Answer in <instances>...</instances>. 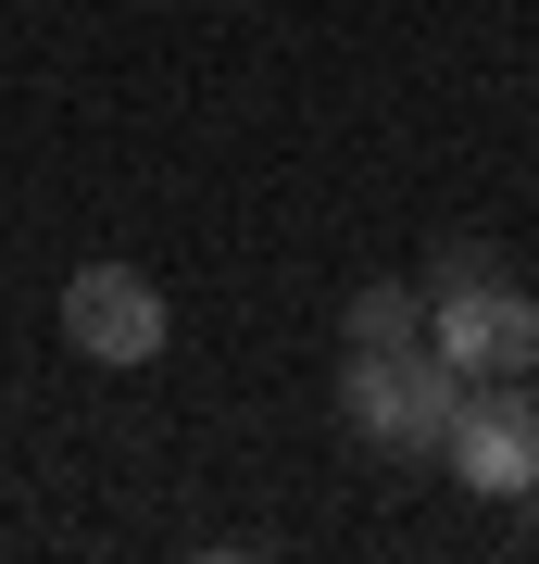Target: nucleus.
Masks as SVG:
<instances>
[{"mask_svg":"<svg viewBox=\"0 0 539 564\" xmlns=\"http://www.w3.org/2000/svg\"><path fill=\"white\" fill-rule=\"evenodd\" d=\"M452 402H464V377H452L427 339H401V351H352V364H339V426H352L364 452H389V464H427V452H440Z\"/></svg>","mask_w":539,"mask_h":564,"instance_id":"1","label":"nucleus"},{"mask_svg":"<svg viewBox=\"0 0 539 564\" xmlns=\"http://www.w3.org/2000/svg\"><path fill=\"white\" fill-rule=\"evenodd\" d=\"M440 464L477 502H527L539 489V389L527 377H464V402L440 426Z\"/></svg>","mask_w":539,"mask_h":564,"instance_id":"2","label":"nucleus"},{"mask_svg":"<svg viewBox=\"0 0 539 564\" xmlns=\"http://www.w3.org/2000/svg\"><path fill=\"white\" fill-rule=\"evenodd\" d=\"M163 339H176V302H163L139 263H76V276H63V351L76 364L139 377V364H163Z\"/></svg>","mask_w":539,"mask_h":564,"instance_id":"3","label":"nucleus"},{"mask_svg":"<svg viewBox=\"0 0 539 564\" xmlns=\"http://www.w3.org/2000/svg\"><path fill=\"white\" fill-rule=\"evenodd\" d=\"M427 351L452 377H539V302L502 289V263L489 276H452V289H427Z\"/></svg>","mask_w":539,"mask_h":564,"instance_id":"4","label":"nucleus"},{"mask_svg":"<svg viewBox=\"0 0 539 564\" xmlns=\"http://www.w3.org/2000/svg\"><path fill=\"white\" fill-rule=\"evenodd\" d=\"M401 339H427V289H401V276L352 289V351H401Z\"/></svg>","mask_w":539,"mask_h":564,"instance_id":"5","label":"nucleus"}]
</instances>
